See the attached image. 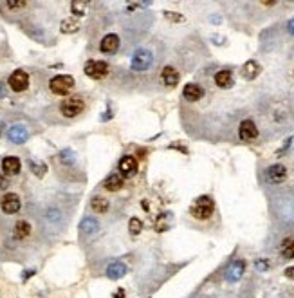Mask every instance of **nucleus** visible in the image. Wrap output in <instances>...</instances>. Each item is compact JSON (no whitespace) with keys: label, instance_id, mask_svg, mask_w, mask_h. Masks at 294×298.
<instances>
[{"label":"nucleus","instance_id":"nucleus-1","mask_svg":"<svg viewBox=\"0 0 294 298\" xmlns=\"http://www.w3.org/2000/svg\"><path fill=\"white\" fill-rule=\"evenodd\" d=\"M85 99H83L82 94H74L70 96V98L63 99L60 103V114L63 117H67V120H76V117H80L83 112H85Z\"/></svg>","mask_w":294,"mask_h":298},{"label":"nucleus","instance_id":"nucleus-2","mask_svg":"<svg viewBox=\"0 0 294 298\" xmlns=\"http://www.w3.org/2000/svg\"><path fill=\"white\" fill-rule=\"evenodd\" d=\"M190 212L195 219L206 220L213 215V212H215V203H213V199L209 197V195H202V197L195 199V203L191 204Z\"/></svg>","mask_w":294,"mask_h":298},{"label":"nucleus","instance_id":"nucleus-3","mask_svg":"<svg viewBox=\"0 0 294 298\" xmlns=\"http://www.w3.org/2000/svg\"><path fill=\"white\" fill-rule=\"evenodd\" d=\"M154 65V54H152L150 49L141 47L135 51V54L132 56V62H130V67L134 73H144Z\"/></svg>","mask_w":294,"mask_h":298},{"label":"nucleus","instance_id":"nucleus-4","mask_svg":"<svg viewBox=\"0 0 294 298\" xmlns=\"http://www.w3.org/2000/svg\"><path fill=\"white\" fill-rule=\"evenodd\" d=\"M49 89H51L52 94L67 96L74 89V78L69 74H58L49 82Z\"/></svg>","mask_w":294,"mask_h":298},{"label":"nucleus","instance_id":"nucleus-5","mask_svg":"<svg viewBox=\"0 0 294 298\" xmlns=\"http://www.w3.org/2000/svg\"><path fill=\"white\" fill-rule=\"evenodd\" d=\"M22 208V199L18 194L15 192H8V194L2 195L0 199V210L6 213V215H13V213H18Z\"/></svg>","mask_w":294,"mask_h":298},{"label":"nucleus","instance_id":"nucleus-6","mask_svg":"<svg viewBox=\"0 0 294 298\" xmlns=\"http://www.w3.org/2000/svg\"><path fill=\"white\" fill-rule=\"evenodd\" d=\"M85 74L92 80H101L108 74V64L101 60H89L85 64Z\"/></svg>","mask_w":294,"mask_h":298},{"label":"nucleus","instance_id":"nucleus-7","mask_svg":"<svg viewBox=\"0 0 294 298\" xmlns=\"http://www.w3.org/2000/svg\"><path fill=\"white\" fill-rule=\"evenodd\" d=\"M8 83H9V89L13 92H24V91H27V87H29V74H27L26 71L18 69L9 76Z\"/></svg>","mask_w":294,"mask_h":298},{"label":"nucleus","instance_id":"nucleus-8","mask_svg":"<svg viewBox=\"0 0 294 298\" xmlns=\"http://www.w3.org/2000/svg\"><path fill=\"white\" fill-rule=\"evenodd\" d=\"M31 233H33V226H31V222L27 219H18L13 226V231H11L13 241H17V242L27 241V239L31 237Z\"/></svg>","mask_w":294,"mask_h":298},{"label":"nucleus","instance_id":"nucleus-9","mask_svg":"<svg viewBox=\"0 0 294 298\" xmlns=\"http://www.w3.org/2000/svg\"><path fill=\"white\" fill-rule=\"evenodd\" d=\"M238 138L242 141H255L258 138V127L253 120H244L238 127Z\"/></svg>","mask_w":294,"mask_h":298},{"label":"nucleus","instance_id":"nucleus-10","mask_svg":"<svg viewBox=\"0 0 294 298\" xmlns=\"http://www.w3.org/2000/svg\"><path fill=\"white\" fill-rule=\"evenodd\" d=\"M265 177L271 185H280L287 179V168L283 164H273L269 166L267 172H265Z\"/></svg>","mask_w":294,"mask_h":298},{"label":"nucleus","instance_id":"nucleus-11","mask_svg":"<svg viewBox=\"0 0 294 298\" xmlns=\"http://www.w3.org/2000/svg\"><path fill=\"white\" fill-rule=\"evenodd\" d=\"M8 139L15 145H22V143H26L29 139V130L24 125H13L8 130Z\"/></svg>","mask_w":294,"mask_h":298},{"label":"nucleus","instance_id":"nucleus-12","mask_svg":"<svg viewBox=\"0 0 294 298\" xmlns=\"http://www.w3.org/2000/svg\"><path fill=\"white\" fill-rule=\"evenodd\" d=\"M119 172L123 177H134L137 173V159L132 156H125L119 161Z\"/></svg>","mask_w":294,"mask_h":298},{"label":"nucleus","instance_id":"nucleus-13","mask_svg":"<svg viewBox=\"0 0 294 298\" xmlns=\"http://www.w3.org/2000/svg\"><path fill=\"white\" fill-rule=\"evenodd\" d=\"M20 168L22 163L17 156H8L2 159V172L6 175H17V173H20Z\"/></svg>","mask_w":294,"mask_h":298},{"label":"nucleus","instance_id":"nucleus-14","mask_svg":"<svg viewBox=\"0 0 294 298\" xmlns=\"http://www.w3.org/2000/svg\"><path fill=\"white\" fill-rule=\"evenodd\" d=\"M119 49V36L117 35H107L100 43V51L105 54H116Z\"/></svg>","mask_w":294,"mask_h":298},{"label":"nucleus","instance_id":"nucleus-15","mask_svg":"<svg viewBox=\"0 0 294 298\" xmlns=\"http://www.w3.org/2000/svg\"><path fill=\"white\" fill-rule=\"evenodd\" d=\"M233 73H231L230 69H222L218 71V73L215 74V85L218 87V89H231L233 87Z\"/></svg>","mask_w":294,"mask_h":298},{"label":"nucleus","instance_id":"nucleus-16","mask_svg":"<svg viewBox=\"0 0 294 298\" xmlns=\"http://www.w3.org/2000/svg\"><path fill=\"white\" fill-rule=\"evenodd\" d=\"M244 269H246V262H244L242 259L235 260L233 264H231V268L228 269V275H226V278L230 282H237L240 280V277H242Z\"/></svg>","mask_w":294,"mask_h":298},{"label":"nucleus","instance_id":"nucleus-17","mask_svg":"<svg viewBox=\"0 0 294 298\" xmlns=\"http://www.w3.org/2000/svg\"><path fill=\"white\" fill-rule=\"evenodd\" d=\"M182 96H184V99H188V101H199L204 96V91L197 83H188V85L184 87V91H182Z\"/></svg>","mask_w":294,"mask_h":298},{"label":"nucleus","instance_id":"nucleus-18","mask_svg":"<svg viewBox=\"0 0 294 298\" xmlns=\"http://www.w3.org/2000/svg\"><path fill=\"white\" fill-rule=\"evenodd\" d=\"M240 74H242V78L244 80H255L256 76L260 74V65L256 64L255 60H249V62H246L244 64V67H242V71H240Z\"/></svg>","mask_w":294,"mask_h":298},{"label":"nucleus","instance_id":"nucleus-19","mask_svg":"<svg viewBox=\"0 0 294 298\" xmlns=\"http://www.w3.org/2000/svg\"><path fill=\"white\" fill-rule=\"evenodd\" d=\"M123 185H125V183H123V177L119 173H110V175L105 179L103 188L107 192H117V190H121Z\"/></svg>","mask_w":294,"mask_h":298},{"label":"nucleus","instance_id":"nucleus-20","mask_svg":"<svg viewBox=\"0 0 294 298\" xmlns=\"http://www.w3.org/2000/svg\"><path fill=\"white\" fill-rule=\"evenodd\" d=\"M126 266L123 262H112L110 266L107 268V277L112 278V280H117V278H121L126 275Z\"/></svg>","mask_w":294,"mask_h":298},{"label":"nucleus","instance_id":"nucleus-21","mask_svg":"<svg viewBox=\"0 0 294 298\" xmlns=\"http://www.w3.org/2000/svg\"><path fill=\"white\" fill-rule=\"evenodd\" d=\"M161 78H163V83L165 85H168V87H175L179 83V73L173 67H165L163 69V73H161Z\"/></svg>","mask_w":294,"mask_h":298},{"label":"nucleus","instance_id":"nucleus-22","mask_svg":"<svg viewBox=\"0 0 294 298\" xmlns=\"http://www.w3.org/2000/svg\"><path fill=\"white\" fill-rule=\"evenodd\" d=\"M108 201L107 199H103V197H92L91 199V210L92 212H96V213H100V215H105V213L108 212Z\"/></svg>","mask_w":294,"mask_h":298},{"label":"nucleus","instance_id":"nucleus-23","mask_svg":"<svg viewBox=\"0 0 294 298\" xmlns=\"http://www.w3.org/2000/svg\"><path fill=\"white\" fill-rule=\"evenodd\" d=\"M80 229H82L83 233H94L96 229H98V222H96L94 217L87 215L82 219V224H80Z\"/></svg>","mask_w":294,"mask_h":298},{"label":"nucleus","instance_id":"nucleus-24","mask_svg":"<svg viewBox=\"0 0 294 298\" xmlns=\"http://www.w3.org/2000/svg\"><path fill=\"white\" fill-rule=\"evenodd\" d=\"M281 257L285 260L294 259V239H287V241L281 244Z\"/></svg>","mask_w":294,"mask_h":298},{"label":"nucleus","instance_id":"nucleus-25","mask_svg":"<svg viewBox=\"0 0 294 298\" xmlns=\"http://www.w3.org/2000/svg\"><path fill=\"white\" fill-rule=\"evenodd\" d=\"M128 229H130V233L134 235V237H137L139 233H141V229H143V222L137 219V217H132L128 222Z\"/></svg>","mask_w":294,"mask_h":298},{"label":"nucleus","instance_id":"nucleus-26","mask_svg":"<svg viewBox=\"0 0 294 298\" xmlns=\"http://www.w3.org/2000/svg\"><path fill=\"white\" fill-rule=\"evenodd\" d=\"M78 22L76 20H63L61 22V33H76L78 31Z\"/></svg>","mask_w":294,"mask_h":298},{"label":"nucleus","instance_id":"nucleus-27","mask_svg":"<svg viewBox=\"0 0 294 298\" xmlns=\"http://www.w3.org/2000/svg\"><path fill=\"white\" fill-rule=\"evenodd\" d=\"M87 2H80V0H74L72 4H70V9H72V13L76 15V17H82L83 13H85V8H87Z\"/></svg>","mask_w":294,"mask_h":298},{"label":"nucleus","instance_id":"nucleus-28","mask_svg":"<svg viewBox=\"0 0 294 298\" xmlns=\"http://www.w3.org/2000/svg\"><path fill=\"white\" fill-rule=\"evenodd\" d=\"M166 18H170V20H182V17H179V15H173V13H166Z\"/></svg>","mask_w":294,"mask_h":298},{"label":"nucleus","instance_id":"nucleus-29","mask_svg":"<svg viewBox=\"0 0 294 298\" xmlns=\"http://www.w3.org/2000/svg\"><path fill=\"white\" fill-rule=\"evenodd\" d=\"M285 275H287L289 278H294V268H289V269H287Z\"/></svg>","mask_w":294,"mask_h":298},{"label":"nucleus","instance_id":"nucleus-30","mask_svg":"<svg viewBox=\"0 0 294 298\" xmlns=\"http://www.w3.org/2000/svg\"><path fill=\"white\" fill-rule=\"evenodd\" d=\"M289 31H290V33H292V35H294V18L289 22Z\"/></svg>","mask_w":294,"mask_h":298},{"label":"nucleus","instance_id":"nucleus-31","mask_svg":"<svg viewBox=\"0 0 294 298\" xmlns=\"http://www.w3.org/2000/svg\"><path fill=\"white\" fill-rule=\"evenodd\" d=\"M4 96V89H2V85H0V98Z\"/></svg>","mask_w":294,"mask_h":298}]
</instances>
